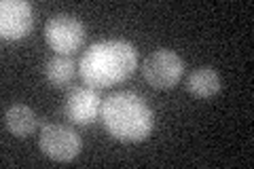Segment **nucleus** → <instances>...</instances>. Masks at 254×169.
<instances>
[{"mask_svg": "<svg viewBox=\"0 0 254 169\" xmlns=\"http://www.w3.org/2000/svg\"><path fill=\"white\" fill-rule=\"evenodd\" d=\"M138 68V51L127 40H100L83 53L78 61V76L91 89L119 85Z\"/></svg>", "mask_w": 254, "mask_h": 169, "instance_id": "1", "label": "nucleus"}, {"mask_svg": "<svg viewBox=\"0 0 254 169\" xmlns=\"http://www.w3.org/2000/svg\"><path fill=\"white\" fill-rule=\"evenodd\" d=\"M100 118L110 138L125 144L148 140L155 127V112L142 95L117 91L102 102Z\"/></svg>", "mask_w": 254, "mask_h": 169, "instance_id": "2", "label": "nucleus"}, {"mask_svg": "<svg viewBox=\"0 0 254 169\" xmlns=\"http://www.w3.org/2000/svg\"><path fill=\"white\" fill-rule=\"evenodd\" d=\"M38 146L51 161L70 163L81 155L83 140L70 125L64 123H47L38 135Z\"/></svg>", "mask_w": 254, "mask_h": 169, "instance_id": "3", "label": "nucleus"}, {"mask_svg": "<svg viewBox=\"0 0 254 169\" xmlns=\"http://www.w3.org/2000/svg\"><path fill=\"white\" fill-rule=\"evenodd\" d=\"M85 26L72 15H53L45 23V40L58 55H72L85 43Z\"/></svg>", "mask_w": 254, "mask_h": 169, "instance_id": "4", "label": "nucleus"}, {"mask_svg": "<svg viewBox=\"0 0 254 169\" xmlns=\"http://www.w3.org/2000/svg\"><path fill=\"white\" fill-rule=\"evenodd\" d=\"M144 78L155 89H172L185 74V61L172 49H155L144 59Z\"/></svg>", "mask_w": 254, "mask_h": 169, "instance_id": "5", "label": "nucleus"}, {"mask_svg": "<svg viewBox=\"0 0 254 169\" xmlns=\"http://www.w3.org/2000/svg\"><path fill=\"white\" fill-rule=\"evenodd\" d=\"M102 98L91 87H72L64 98V114L72 125H93L100 118Z\"/></svg>", "mask_w": 254, "mask_h": 169, "instance_id": "6", "label": "nucleus"}, {"mask_svg": "<svg viewBox=\"0 0 254 169\" xmlns=\"http://www.w3.org/2000/svg\"><path fill=\"white\" fill-rule=\"evenodd\" d=\"M34 28V11L28 0L0 2V36L4 40H21Z\"/></svg>", "mask_w": 254, "mask_h": 169, "instance_id": "7", "label": "nucleus"}, {"mask_svg": "<svg viewBox=\"0 0 254 169\" xmlns=\"http://www.w3.org/2000/svg\"><path fill=\"white\" fill-rule=\"evenodd\" d=\"M4 127L15 138H28L36 131L38 114L26 104H13L4 110Z\"/></svg>", "mask_w": 254, "mask_h": 169, "instance_id": "8", "label": "nucleus"}, {"mask_svg": "<svg viewBox=\"0 0 254 169\" xmlns=\"http://www.w3.org/2000/svg\"><path fill=\"white\" fill-rule=\"evenodd\" d=\"M187 91L193 95V98H199V100H208V98H214L220 87H222V80H220V74L214 68L210 66H201L193 70L190 74L187 76Z\"/></svg>", "mask_w": 254, "mask_h": 169, "instance_id": "9", "label": "nucleus"}, {"mask_svg": "<svg viewBox=\"0 0 254 169\" xmlns=\"http://www.w3.org/2000/svg\"><path fill=\"white\" fill-rule=\"evenodd\" d=\"M76 61L70 55H53L45 66V78L53 89H66L76 76Z\"/></svg>", "mask_w": 254, "mask_h": 169, "instance_id": "10", "label": "nucleus"}]
</instances>
